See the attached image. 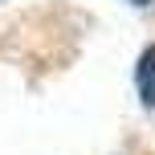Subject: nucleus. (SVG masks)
<instances>
[{"label": "nucleus", "instance_id": "nucleus-1", "mask_svg": "<svg viewBox=\"0 0 155 155\" xmlns=\"http://www.w3.org/2000/svg\"><path fill=\"white\" fill-rule=\"evenodd\" d=\"M135 86H139V94H143V106L155 110V45L143 49L139 70H135Z\"/></svg>", "mask_w": 155, "mask_h": 155}, {"label": "nucleus", "instance_id": "nucleus-2", "mask_svg": "<svg viewBox=\"0 0 155 155\" xmlns=\"http://www.w3.org/2000/svg\"><path fill=\"white\" fill-rule=\"evenodd\" d=\"M131 4H139V8H147V4H151V0H131Z\"/></svg>", "mask_w": 155, "mask_h": 155}]
</instances>
